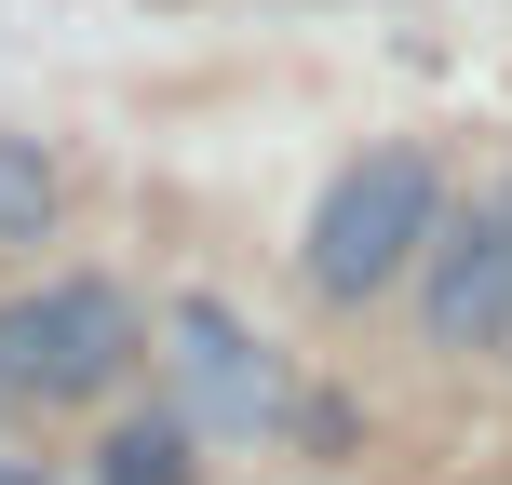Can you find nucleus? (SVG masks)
Returning <instances> with one entry per match:
<instances>
[{
  "label": "nucleus",
  "instance_id": "obj_1",
  "mask_svg": "<svg viewBox=\"0 0 512 485\" xmlns=\"http://www.w3.org/2000/svg\"><path fill=\"white\" fill-rule=\"evenodd\" d=\"M432 216H445V189H432V162L418 149H364L351 176L310 203V243H297V270L324 283V297H378L391 270H405L418 243H432Z\"/></svg>",
  "mask_w": 512,
  "mask_h": 485
},
{
  "label": "nucleus",
  "instance_id": "obj_2",
  "mask_svg": "<svg viewBox=\"0 0 512 485\" xmlns=\"http://www.w3.org/2000/svg\"><path fill=\"white\" fill-rule=\"evenodd\" d=\"M122 364H135L122 283H41V297L0 310V391H27V405H81V391H108Z\"/></svg>",
  "mask_w": 512,
  "mask_h": 485
},
{
  "label": "nucleus",
  "instance_id": "obj_3",
  "mask_svg": "<svg viewBox=\"0 0 512 485\" xmlns=\"http://www.w3.org/2000/svg\"><path fill=\"white\" fill-rule=\"evenodd\" d=\"M162 364H176V418H189L203 445H243V432L283 418V364L256 351V324L216 310V297H189L176 324H162Z\"/></svg>",
  "mask_w": 512,
  "mask_h": 485
},
{
  "label": "nucleus",
  "instance_id": "obj_4",
  "mask_svg": "<svg viewBox=\"0 0 512 485\" xmlns=\"http://www.w3.org/2000/svg\"><path fill=\"white\" fill-rule=\"evenodd\" d=\"M418 310L445 351H512V216H432Z\"/></svg>",
  "mask_w": 512,
  "mask_h": 485
},
{
  "label": "nucleus",
  "instance_id": "obj_5",
  "mask_svg": "<svg viewBox=\"0 0 512 485\" xmlns=\"http://www.w3.org/2000/svg\"><path fill=\"white\" fill-rule=\"evenodd\" d=\"M95 485H189V418H135L95 445Z\"/></svg>",
  "mask_w": 512,
  "mask_h": 485
},
{
  "label": "nucleus",
  "instance_id": "obj_6",
  "mask_svg": "<svg viewBox=\"0 0 512 485\" xmlns=\"http://www.w3.org/2000/svg\"><path fill=\"white\" fill-rule=\"evenodd\" d=\"M54 230V162L41 135H0V243H41Z\"/></svg>",
  "mask_w": 512,
  "mask_h": 485
},
{
  "label": "nucleus",
  "instance_id": "obj_7",
  "mask_svg": "<svg viewBox=\"0 0 512 485\" xmlns=\"http://www.w3.org/2000/svg\"><path fill=\"white\" fill-rule=\"evenodd\" d=\"M0 485H41V472H27V459H0Z\"/></svg>",
  "mask_w": 512,
  "mask_h": 485
}]
</instances>
